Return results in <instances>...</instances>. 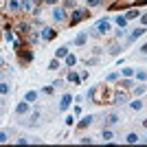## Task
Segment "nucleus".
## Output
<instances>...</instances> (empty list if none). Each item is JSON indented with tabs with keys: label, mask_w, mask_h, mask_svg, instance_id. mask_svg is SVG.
<instances>
[{
	"label": "nucleus",
	"mask_w": 147,
	"mask_h": 147,
	"mask_svg": "<svg viewBox=\"0 0 147 147\" xmlns=\"http://www.w3.org/2000/svg\"><path fill=\"white\" fill-rule=\"evenodd\" d=\"M16 55H18V59L22 61V64H31V61H33V51H31V46H26V44H22L20 49H16Z\"/></svg>",
	"instance_id": "f257e3e1"
},
{
	"label": "nucleus",
	"mask_w": 147,
	"mask_h": 147,
	"mask_svg": "<svg viewBox=\"0 0 147 147\" xmlns=\"http://www.w3.org/2000/svg\"><path fill=\"white\" fill-rule=\"evenodd\" d=\"M86 18H90V13H88L86 9H75V11H73V18H70V26L79 24L81 20H86Z\"/></svg>",
	"instance_id": "f03ea898"
},
{
	"label": "nucleus",
	"mask_w": 147,
	"mask_h": 147,
	"mask_svg": "<svg viewBox=\"0 0 147 147\" xmlns=\"http://www.w3.org/2000/svg\"><path fill=\"white\" fill-rule=\"evenodd\" d=\"M94 31H97V35H105V33H110V22H108V18L99 20L97 26H94Z\"/></svg>",
	"instance_id": "7ed1b4c3"
},
{
	"label": "nucleus",
	"mask_w": 147,
	"mask_h": 147,
	"mask_svg": "<svg viewBox=\"0 0 147 147\" xmlns=\"http://www.w3.org/2000/svg\"><path fill=\"white\" fill-rule=\"evenodd\" d=\"M70 103H73V94H64V97H61V101H59V110H68V108H70Z\"/></svg>",
	"instance_id": "20e7f679"
},
{
	"label": "nucleus",
	"mask_w": 147,
	"mask_h": 147,
	"mask_svg": "<svg viewBox=\"0 0 147 147\" xmlns=\"http://www.w3.org/2000/svg\"><path fill=\"white\" fill-rule=\"evenodd\" d=\"M145 29H147V26H138V29H134V31H132V33H129V37H127V44H129V42H134L136 37L145 35Z\"/></svg>",
	"instance_id": "39448f33"
},
{
	"label": "nucleus",
	"mask_w": 147,
	"mask_h": 147,
	"mask_svg": "<svg viewBox=\"0 0 147 147\" xmlns=\"http://www.w3.org/2000/svg\"><path fill=\"white\" fill-rule=\"evenodd\" d=\"M53 18H55V22H64V20H66V11H64L61 7H55V9H53Z\"/></svg>",
	"instance_id": "423d86ee"
},
{
	"label": "nucleus",
	"mask_w": 147,
	"mask_h": 147,
	"mask_svg": "<svg viewBox=\"0 0 147 147\" xmlns=\"http://www.w3.org/2000/svg\"><path fill=\"white\" fill-rule=\"evenodd\" d=\"M29 108H31V105H29V101L24 99L22 103H18V105H16V114H26V112H29Z\"/></svg>",
	"instance_id": "0eeeda50"
},
{
	"label": "nucleus",
	"mask_w": 147,
	"mask_h": 147,
	"mask_svg": "<svg viewBox=\"0 0 147 147\" xmlns=\"http://www.w3.org/2000/svg\"><path fill=\"white\" fill-rule=\"evenodd\" d=\"M53 37H57V31L51 29V26H46V29L42 31V40H53Z\"/></svg>",
	"instance_id": "6e6552de"
},
{
	"label": "nucleus",
	"mask_w": 147,
	"mask_h": 147,
	"mask_svg": "<svg viewBox=\"0 0 147 147\" xmlns=\"http://www.w3.org/2000/svg\"><path fill=\"white\" fill-rule=\"evenodd\" d=\"M127 7H129L127 0H117L114 5H110V9H112V11H117V9H127Z\"/></svg>",
	"instance_id": "1a4fd4ad"
},
{
	"label": "nucleus",
	"mask_w": 147,
	"mask_h": 147,
	"mask_svg": "<svg viewBox=\"0 0 147 147\" xmlns=\"http://www.w3.org/2000/svg\"><path fill=\"white\" fill-rule=\"evenodd\" d=\"M88 40V31H84V33H79V35L75 37V46H81V44H86Z\"/></svg>",
	"instance_id": "9d476101"
},
{
	"label": "nucleus",
	"mask_w": 147,
	"mask_h": 147,
	"mask_svg": "<svg viewBox=\"0 0 147 147\" xmlns=\"http://www.w3.org/2000/svg\"><path fill=\"white\" fill-rule=\"evenodd\" d=\"M66 55H68V46H59V49L55 51V57H57V59H64Z\"/></svg>",
	"instance_id": "9b49d317"
},
{
	"label": "nucleus",
	"mask_w": 147,
	"mask_h": 147,
	"mask_svg": "<svg viewBox=\"0 0 147 147\" xmlns=\"http://www.w3.org/2000/svg\"><path fill=\"white\" fill-rule=\"evenodd\" d=\"M16 29H18L20 35H24V33H29V22H18V26H16Z\"/></svg>",
	"instance_id": "f8f14e48"
},
{
	"label": "nucleus",
	"mask_w": 147,
	"mask_h": 147,
	"mask_svg": "<svg viewBox=\"0 0 147 147\" xmlns=\"http://www.w3.org/2000/svg\"><path fill=\"white\" fill-rule=\"evenodd\" d=\"M64 59H66V66H68V68H73L75 64H77V57H75L73 53H68V55L64 57Z\"/></svg>",
	"instance_id": "ddd939ff"
},
{
	"label": "nucleus",
	"mask_w": 147,
	"mask_h": 147,
	"mask_svg": "<svg viewBox=\"0 0 147 147\" xmlns=\"http://www.w3.org/2000/svg\"><path fill=\"white\" fill-rule=\"evenodd\" d=\"M125 141H127L129 145H134V143H138V134H134V132H129V134L125 136Z\"/></svg>",
	"instance_id": "4468645a"
},
{
	"label": "nucleus",
	"mask_w": 147,
	"mask_h": 147,
	"mask_svg": "<svg viewBox=\"0 0 147 147\" xmlns=\"http://www.w3.org/2000/svg\"><path fill=\"white\" fill-rule=\"evenodd\" d=\"M90 123H92V117H90V114H88V117H84V119H81V121H79V127L84 129V127H88Z\"/></svg>",
	"instance_id": "2eb2a0df"
},
{
	"label": "nucleus",
	"mask_w": 147,
	"mask_h": 147,
	"mask_svg": "<svg viewBox=\"0 0 147 147\" xmlns=\"http://www.w3.org/2000/svg\"><path fill=\"white\" fill-rule=\"evenodd\" d=\"M31 7H33L31 0H22V2H20V9H22V11H31Z\"/></svg>",
	"instance_id": "dca6fc26"
},
{
	"label": "nucleus",
	"mask_w": 147,
	"mask_h": 147,
	"mask_svg": "<svg viewBox=\"0 0 147 147\" xmlns=\"http://www.w3.org/2000/svg\"><path fill=\"white\" fill-rule=\"evenodd\" d=\"M121 46H119V44H112V46H110V49H108V53H110V55H119V53H121Z\"/></svg>",
	"instance_id": "f3484780"
},
{
	"label": "nucleus",
	"mask_w": 147,
	"mask_h": 147,
	"mask_svg": "<svg viewBox=\"0 0 147 147\" xmlns=\"http://www.w3.org/2000/svg\"><path fill=\"white\" fill-rule=\"evenodd\" d=\"M26 101H29V103H33V101H35V99H37V92L35 90H29V92H26Z\"/></svg>",
	"instance_id": "a211bd4d"
},
{
	"label": "nucleus",
	"mask_w": 147,
	"mask_h": 147,
	"mask_svg": "<svg viewBox=\"0 0 147 147\" xmlns=\"http://www.w3.org/2000/svg\"><path fill=\"white\" fill-rule=\"evenodd\" d=\"M9 9L11 11H20V0H9Z\"/></svg>",
	"instance_id": "6ab92c4d"
},
{
	"label": "nucleus",
	"mask_w": 147,
	"mask_h": 147,
	"mask_svg": "<svg viewBox=\"0 0 147 147\" xmlns=\"http://www.w3.org/2000/svg\"><path fill=\"white\" fill-rule=\"evenodd\" d=\"M114 123H119V114H108V125H114Z\"/></svg>",
	"instance_id": "aec40b11"
},
{
	"label": "nucleus",
	"mask_w": 147,
	"mask_h": 147,
	"mask_svg": "<svg viewBox=\"0 0 147 147\" xmlns=\"http://www.w3.org/2000/svg\"><path fill=\"white\" fill-rule=\"evenodd\" d=\"M117 24L121 26V29H125V26H127V18H123V16H117Z\"/></svg>",
	"instance_id": "412c9836"
},
{
	"label": "nucleus",
	"mask_w": 147,
	"mask_h": 147,
	"mask_svg": "<svg viewBox=\"0 0 147 147\" xmlns=\"http://www.w3.org/2000/svg\"><path fill=\"white\" fill-rule=\"evenodd\" d=\"M9 84H5V81H0V94H9Z\"/></svg>",
	"instance_id": "4be33fe9"
},
{
	"label": "nucleus",
	"mask_w": 147,
	"mask_h": 147,
	"mask_svg": "<svg viewBox=\"0 0 147 147\" xmlns=\"http://www.w3.org/2000/svg\"><path fill=\"white\" fill-rule=\"evenodd\" d=\"M68 81H73V84H79V81H81V77H79L77 73H70V75H68Z\"/></svg>",
	"instance_id": "5701e85b"
},
{
	"label": "nucleus",
	"mask_w": 147,
	"mask_h": 147,
	"mask_svg": "<svg viewBox=\"0 0 147 147\" xmlns=\"http://www.w3.org/2000/svg\"><path fill=\"white\" fill-rule=\"evenodd\" d=\"M134 75H136V79H138V81H145L147 79V73H145V70H136Z\"/></svg>",
	"instance_id": "b1692460"
},
{
	"label": "nucleus",
	"mask_w": 147,
	"mask_h": 147,
	"mask_svg": "<svg viewBox=\"0 0 147 147\" xmlns=\"http://www.w3.org/2000/svg\"><path fill=\"white\" fill-rule=\"evenodd\" d=\"M138 16H141V13L136 11V9H132V11H127V16H125V18H127V20H134V18H138Z\"/></svg>",
	"instance_id": "393cba45"
},
{
	"label": "nucleus",
	"mask_w": 147,
	"mask_h": 147,
	"mask_svg": "<svg viewBox=\"0 0 147 147\" xmlns=\"http://www.w3.org/2000/svg\"><path fill=\"white\" fill-rule=\"evenodd\" d=\"M49 68H51V70H57V68H59V59H57V57H55V59H51Z\"/></svg>",
	"instance_id": "a878e982"
},
{
	"label": "nucleus",
	"mask_w": 147,
	"mask_h": 147,
	"mask_svg": "<svg viewBox=\"0 0 147 147\" xmlns=\"http://www.w3.org/2000/svg\"><path fill=\"white\" fill-rule=\"evenodd\" d=\"M129 105H132V110H141V108H143V101H132Z\"/></svg>",
	"instance_id": "bb28decb"
},
{
	"label": "nucleus",
	"mask_w": 147,
	"mask_h": 147,
	"mask_svg": "<svg viewBox=\"0 0 147 147\" xmlns=\"http://www.w3.org/2000/svg\"><path fill=\"white\" fill-rule=\"evenodd\" d=\"M101 2H103V0H86V5H88V7H99Z\"/></svg>",
	"instance_id": "cd10ccee"
},
{
	"label": "nucleus",
	"mask_w": 147,
	"mask_h": 147,
	"mask_svg": "<svg viewBox=\"0 0 147 147\" xmlns=\"http://www.w3.org/2000/svg\"><path fill=\"white\" fill-rule=\"evenodd\" d=\"M37 119H40V114H37V112H35V114H31V119H29V125H35V123H37Z\"/></svg>",
	"instance_id": "c85d7f7f"
},
{
	"label": "nucleus",
	"mask_w": 147,
	"mask_h": 147,
	"mask_svg": "<svg viewBox=\"0 0 147 147\" xmlns=\"http://www.w3.org/2000/svg\"><path fill=\"white\" fill-rule=\"evenodd\" d=\"M103 141H112V132L110 129H103Z\"/></svg>",
	"instance_id": "c756f323"
},
{
	"label": "nucleus",
	"mask_w": 147,
	"mask_h": 147,
	"mask_svg": "<svg viewBox=\"0 0 147 147\" xmlns=\"http://www.w3.org/2000/svg\"><path fill=\"white\" fill-rule=\"evenodd\" d=\"M123 75H125V77H132V75H134V68H123Z\"/></svg>",
	"instance_id": "7c9ffc66"
},
{
	"label": "nucleus",
	"mask_w": 147,
	"mask_h": 147,
	"mask_svg": "<svg viewBox=\"0 0 147 147\" xmlns=\"http://www.w3.org/2000/svg\"><path fill=\"white\" fill-rule=\"evenodd\" d=\"M117 77H119L117 73H110V75H108V77H105V81H117Z\"/></svg>",
	"instance_id": "2f4dec72"
},
{
	"label": "nucleus",
	"mask_w": 147,
	"mask_h": 147,
	"mask_svg": "<svg viewBox=\"0 0 147 147\" xmlns=\"http://www.w3.org/2000/svg\"><path fill=\"white\" fill-rule=\"evenodd\" d=\"M42 92H44V94H53V92H55V88H53V86H46Z\"/></svg>",
	"instance_id": "473e14b6"
},
{
	"label": "nucleus",
	"mask_w": 147,
	"mask_h": 147,
	"mask_svg": "<svg viewBox=\"0 0 147 147\" xmlns=\"http://www.w3.org/2000/svg\"><path fill=\"white\" fill-rule=\"evenodd\" d=\"M64 5H66V9H73V7H75V0H64Z\"/></svg>",
	"instance_id": "72a5a7b5"
},
{
	"label": "nucleus",
	"mask_w": 147,
	"mask_h": 147,
	"mask_svg": "<svg viewBox=\"0 0 147 147\" xmlns=\"http://www.w3.org/2000/svg\"><path fill=\"white\" fill-rule=\"evenodd\" d=\"M121 86H123V88H129V86H132V81H129V79H123Z\"/></svg>",
	"instance_id": "f704fd0d"
},
{
	"label": "nucleus",
	"mask_w": 147,
	"mask_h": 147,
	"mask_svg": "<svg viewBox=\"0 0 147 147\" xmlns=\"http://www.w3.org/2000/svg\"><path fill=\"white\" fill-rule=\"evenodd\" d=\"M73 123H75V119H73V114H68V117H66V125H73Z\"/></svg>",
	"instance_id": "c9c22d12"
},
{
	"label": "nucleus",
	"mask_w": 147,
	"mask_h": 147,
	"mask_svg": "<svg viewBox=\"0 0 147 147\" xmlns=\"http://www.w3.org/2000/svg\"><path fill=\"white\" fill-rule=\"evenodd\" d=\"M141 26H147V13H145V16H141Z\"/></svg>",
	"instance_id": "e433bc0d"
},
{
	"label": "nucleus",
	"mask_w": 147,
	"mask_h": 147,
	"mask_svg": "<svg viewBox=\"0 0 147 147\" xmlns=\"http://www.w3.org/2000/svg\"><path fill=\"white\" fill-rule=\"evenodd\" d=\"M145 90H147L145 86H138V88H136V94H143V92H145Z\"/></svg>",
	"instance_id": "4c0bfd02"
},
{
	"label": "nucleus",
	"mask_w": 147,
	"mask_h": 147,
	"mask_svg": "<svg viewBox=\"0 0 147 147\" xmlns=\"http://www.w3.org/2000/svg\"><path fill=\"white\" fill-rule=\"evenodd\" d=\"M7 141V132H0V143H5Z\"/></svg>",
	"instance_id": "58836bf2"
},
{
	"label": "nucleus",
	"mask_w": 147,
	"mask_h": 147,
	"mask_svg": "<svg viewBox=\"0 0 147 147\" xmlns=\"http://www.w3.org/2000/svg\"><path fill=\"white\" fill-rule=\"evenodd\" d=\"M44 2H46V5H51V7H53V5H57L59 0H44Z\"/></svg>",
	"instance_id": "ea45409f"
},
{
	"label": "nucleus",
	"mask_w": 147,
	"mask_h": 147,
	"mask_svg": "<svg viewBox=\"0 0 147 147\" xmlns=\"http://www.w3.org/2000/svg\"><path fill=\"white\" fill-rule=\"evenodd\" d=\"M141 53H145V55H147V44H143V46H141Z\"/></svg>",
	"instance_id": "a19ab883"
},
{
	"label": "nucleus",
	"mask_w": 147,
	"mask_h": 147,
	"mask_svg": "<svg viewBox=\"0 0 147 147\" xmlns=\"http://www.w3.org/2000/svg\"><path fill=\"white\" fill-rule=\"evenodd\" d=\"M31 2H33V5H35V7H37V5H42L44 0H31Z\"/></svg>",
	"instance_id": "79ce46f5"
},
{
	"label": "nucleus",
	"mask_w": 147,
	"mask_h": 147,
	"mask_svg": "<svg viewBox=\"0 0 147 147\" xmlns=\"http://www.w3.org/2000/svg\"><path fill=\"white\" fill-rule=\"evenodd\" d=\"M134 5H147V0H136Z\"/></svg>",
	"instance_id": "37998d69"
},
{
	"label": "nucleus",
	"mask_w": 147,
	"mask_h": 147,
	"mask_svg": "<svg viewBox=\"0 0 147 147\" xmlns=\"http://www.w3.org/2000/svg\"><path fill=\"white\" fill-rule=\"evenodd\" d=\"M2 64H5V59H2V55H0V66H2Z\"/></svg>",
	"instance_id": "c03bdc74"
},
{
	"label": "nucleus",
	"mask_w": 147,
	"mask_h": 147,
	"mask_svg": "<svg viewBox=\"0 0 147 147\" xmlns=\"http://www.w3.org/2000/svg\"><path fill=\"white\" fill-rule=\"evenodd\" d=\"M143 125H145V127H147V119H145V121H143Z\"/></svg>",
	"instance_id": "a18cd8bd"
},
{
	"label": "nucleus",
	"mask_w": 147,
	"mask_h": 147,
	"mask_svg": "<svg viewBox=\"0 0 147 147\" xmlns=\"http://www.w3.org/2000/svg\"><path fill=\"white\" fill-rule=\"evenodd\" d=\"M0 81H2V73H0Z\"/></svg>",
	"instance_id": "49530a36"
},
{
	"label": "nucleus",
	"mask_w": 147,
	"mask_h": 147,
	"mask_svg": "<svg viewBox=\"0 0 147 147\" xmlns=\"http://www.w3.org/2000/svg\"><path fill=\"white\" fill-rule=\"evenodd\" d=\"M127 2H129V0H127Z\"/></svg>",
	"instance_id": "de8ad7c7"
}]
</instances>
